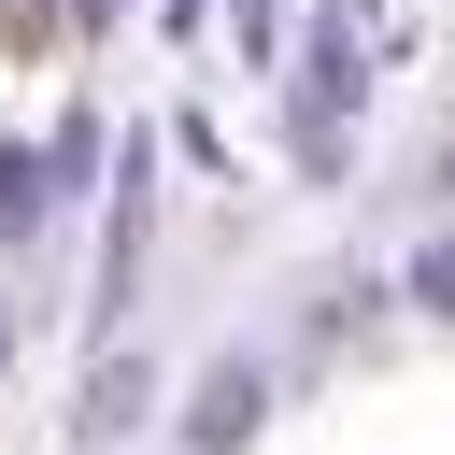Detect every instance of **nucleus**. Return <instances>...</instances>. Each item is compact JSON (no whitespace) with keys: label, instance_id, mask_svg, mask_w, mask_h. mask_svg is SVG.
Listing matches in <instances>:
<instances>
[{"label":"nucleus","instance_id":"nucleus-1","mask_svg":"<svg viewBox=\"0 0 455 455\" xmlns=\"http://www.w3.org/2000/svg\"><path fill=\"white\" fill-rule=\"evenodd\" d=\"M242 427H256V370H213L199 384V455H228Z\"/></svg>","mask_w":455,"mask_h":455},{"label":"nucleus","instance_id":"nucleus-2","mask_svg":"<svg viewBox=\"0 0 455 455\" xmlns=\"http://www.w3.org/2000/svg\"><path fill=\"white\" fill-rule=\"evenodd\" d=\"M28 199H43V156H0V242L28 228Z\"/></svg>","mask_w":455,"mask_h":455}]
</instances>
